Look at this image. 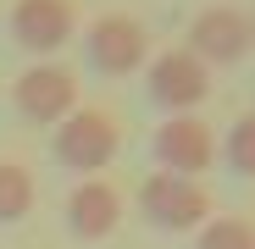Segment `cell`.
<instances>
[{
  "label": "cell",
  "mask_w": 255,
  "mask_h": 249,
  "mask_svg": "<svg viewBox=\"0 0 255 249\" xmlns=\"http://www.w3.org/2000/svg\"><path fill=\"white\" fill-rule=\"evenodd\" d=\"M117 144H122L117 116H111V111H89V105H78L61 128H56L50 155L67 166V172H100V166H111Z\"/></svg>",
  "instance_id": "cell-1"
},
{
  "label": "cell",
  "mask_w": 255,
  "mask_h": 249,
  "mask_svg": "<svg viewBox=\"0 0 255 249\" xmlns=\"http://www.w3.org/2000/svg\"><path fill=\"white\" fill-rule=\"evenodd\" d=\"M139 211L150 227L161 233H194L211 222V194L194 177H172V172H150L139 188Z\"/></svg>",
  "instance_id": "cell-2"
},
{
  "label": "cell",
  "mask_w": 255,
  "mask_h": 249,
  "mask_svg": "<svg viewBox=\"0 0 255 249\" xmlns=\"http://www.w3.org/2000/svg\"><path fill=\"white\" fill-rule=\"evenodd\" d=\"M83 50H89V67H95V72L128 78V72H139L144 56H150V28H144L139 17H128V11H106V17L89 22Z\"/></svg>",
  "instance_id": "cell-3"
},
{
  "label": "cell",
  "mask_w": 255,
  "mask_h": 249,
  "mask_svg": "<svg viewBox=\"0 0 255 249\" xmlns=\"http://www.w3.org/2000/svg\"><path fill=\"white\" fill-rule=\"evenodd\" d=\"M11 105H17V116L39 122V128H56V122H67L78 111V78L61 61H33L11 83Z\"/></svg>",
  "instance_id": "cell-4"
},
{
  "label": "cell",
  "mask_w": 255,
  "mask_h": 249,
  "mask_svg": "<svg viewBox=\"0 0 255 249\" xmlns=\"http://www.w3.org/2000/svg\"><path fill=\"white\" fill-rule=\"evenodd\" d=\"M144 94H150V105H161V111L189 116V111L211 94V67H205L200 56H189L183 45H178V50H161V56L150 61V72H144Z\"/></svg>",
  "instance_id": "cell-5"
},
{
  "label": "cell",
  "mask_w": 255,
  "mask_h": 249,
  "mask_svg": "<svg viewBox=\"0 0 255 249\" xmlns=\"http://www.w3.org/2000/svg\"><path fill=\"white\" fill-rule=\"evenodd\" d=\"M189 56H200L205 67H233L255 50V28H250V11L239 6H205L194 22H189Z\"/></svg>",
  "instance_id": "cell-6"
},
{
  "label": "cell",
  "mask_w": 255,
  "mask_h": 249,
  "mask_svg": "<svg viewBox=\"0 0 255 249\" xmlns=\"http://www.w3.org/2000/svg\"><path fill=\"white\" fill-rule=\"evenodd\" d=\"M150 155L161 161V172L200 183V172H211V161H217V133H211V122H200L194 111L189 116H166L155 128V139H150Z\"/></svg>",
  "instance_id": "cell-7"
},
{
  "label": "cell",
  "mask_w": 255,
  "mask_h": 249,
  "mask_svg": "<svg viewBox=\"0 0 255 249\" xmlns=\"http://www.w3.org/2000/svg\"><path fill=\"white\" fill-rule=\"evenodd\" d=\"M78 28L72 0H17L11 6V39L33 56H56Z\"/></svg>",
  "instance_id": "cell-8"
},
{
  "label": "cell",
  "mask_w": 255,
  "mask_h": 249,
  "mask_svg": "<svg viewBox=\"0 0 255 249\" xmlns=\"http://www.w3.org/2000/svg\"><path fill=\"white\" fill-rule=\"evenodd\" d=\"M122 222V194L100 177H83L72 194H67V233L83 238V244H95V238H111Z\"/></svg>",
  "instance_id": "cell-9"
},
{
  "label": "cell",
  "mask_w": 255,
  "mask_h": 249,
  "mask_svg": "<svg viewBox=\"0 0 255 249\" xmlns=\"http://www.w3.org/2000/svg\"><path fill=\"white\" fill-rule=\"evenodd\" d=\"M33 199H39L33 172L22 161H0V222H22L33 211Z\"/></svg>",
  "instance_id": "cell-10"
},
{
  "label": "cell",
  "mask_w": 255,
  "mask_h": 249,
  "mask_svg": "<svg viewBox=\"0 0 255 249\" xmlns=\"http://www.w3.org/2000/svg\"><path fill=\"white\" fill-rule=\"evenodd\" d=\"M217 155L233 166L239 177H255V111H250V116H239L233 128H228V139L217 144Z\"/></svg>",
  "instance_id": "cell-11"
},
{
  "label": "cell",
  "mask_w": 255,
  "mask_h": 249,
  "mask_svg": "<svg viewBox=\"0 0 255 249\" xmlns=\"http://www.w3.org/2000/svg\"><path fill=\"white\" fill-rule=\"evenodd\" d=\"M194 249H255V227L239 216H211L194 238Z\"/></svg>",
  "instance_id": "cell-12"
},
{
  "label": "cell",
  "mask_w": 255,
  "mask_h": 249,
  "mask_svg": "<svg viewBox=\"0 0 255 249\" xmlns=\"http://www.w3.org/2000/svg\"><path fill=\"white\" fill-rule=\"evenodd\" d=\"M250 28H255V11H250Z\"/></svg>",
  "instance_id": "cell-13"
}]
</instances>
